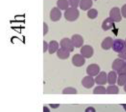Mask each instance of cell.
I'll return each instance as SVG.
<instances>
[{"label":"cell","mask_w":126,"mask_h":112,"mask_svg":"<svg viewBox=\"0 0 126 112\" xmlns=\"http://www.w3.org/2000/svg\"><path fill=\"white\" fill-rule=\"evenodd\" d=\"M79 15H80L79 10H78V8H75V7H70L64 12V18L68 21L72 22L76 21L79 18Z\"/></svg>","instance_id":"6da1fadb"},{"label":"cell","mask_w":126,"mask_h":112,"mask_svg":"<svg viewBox=\"0 0 126 112\" xmlns=\"http://www.w3.org/2000/svg\"><path fill=\"white\" fill-rule=\"evenodd\" d=\"M126 48V40H123L122 39H116L114 40L112 49L114 51L120 54L122 51H123Z\"/></svg>","instance_id":"7a4b0ae2"},{"label":"cell","mask_w":126,"mask_h":112,"mask_svg":"<svg viewBox=\"0 0 126 112\" xmlns=\"http://www.w3.org/2000/svg\"><path fill=\"white\" fill-rule=\"evenodd\" d=\"M122 13L121 10L119 7H113L109 12V17L114 21V22H120L122 21Z\"/></svg>","instance_id":"3957f363"},{"label":"cell","mask_w":126,"mask_h":112,"mask_svg":"<svg viewBox=\"0 0 126 112\" xmlns=\"http://www.w3.org/2000/svg\"><path fill=\"white\" fill-rule=\"evenodd\" d=\"M60 45H61V48L66 49L70 52H72L75 49V46L72 43V40H70L68 37L63 38L60 42Z\"/></svg>","instance_id":"277c9868"},{"label":"cell","mask_w":126,"mask_h":112,"mask_svg":"<svg viewBox=\"0 0 126 112\" xmlns=\"http://www.w3.org/2000/svg\"><path fill=\"white\" fill-rule=\"evenodd\" d=\"M72 62L75 67H82L86 62L85 57L81 54H75L72 58Z\"/></svg>","instance_id":"5b68a950"},{"label":"cell","mask_w":126,"mask_h":112,"mask_svg":"<svg viewBox=\"0 0 126 112\" xmlns=\"http://www.w3.org/2000/svg\"><path fill=\"white\" fill-rule=\"evenodd\" d=\"M80 54L87 59L91 58L93 54H94V49L91 45H83L80 48Z\"/></svg>","instance_id":"8992f818"},{"label":"cell","mask_w":126,"mask_h":112,"mask_svg":"<svg viewBox=\"0 0 126 112\" xmlns=\"http://www.w3.org/2000/svg\"><path fill=\"white\" fill-rule=\"evenodd\" d=\"M100 69L98 65L97 64H91L86 68V73L91 76H97L100 73Z\"/></svg>","instance_id":"52a82bcc"},{"label":"cell","mask_w":126,"mask_h":112,"mask_svg":"<svg viewBox=\"0 0 126 112\" xmlns=\"http://www.w3.org/2000/svg\"><path fill=\"white\" fill-rule=\"evenodd\" d=\"M94 79L95 83L97 85H105L106 83H108V74L104 71L100 72Z\"/></svg>","instance_id":"ba28073f"},{"label":"cell","mask_w":126,"mask_h":112,"mask_svg":"<svg viewBox=\"0 0 126 112\" xmlns=\"http://www.w3.org/2000/svg\"><path fill=\"white\" fill-rule=\"evenodd\" d=\"M94 83H95V79H94L92 76L89 75L87 76H85L81 81V84L83 87H84L86 89H91L92 87H93Z\"/></svg>","instance_id":"9c48e42d"},{"label":"cell","mask_w":126,"mask_h":112,"mask_svg":"<svg viewBox=\"0 0 126 112\" xmlns=\"http://www.w3.org/2000/svg\"><path fill=\"white\" fill-rule=\"evenodd\" d=\"M61 10L57 7H53L51 11H50V19L52 21L56 22L59 21L61 18Z\"/></svg>","instance_id":"30bf717a"},{"label":"cell","mask_w":126,"mask_h":112,"mask_svg":"<svg viewBox=\"0 0 126 112\" xmlns=\"http://www.w3.org/2000/svg\"><path fill=\"white\" fill-rule=\"evenodd\" d=\"M71 40H72V43L75 48H81L84 43V40H83V37L81 35L77 34L72 35Z\"/></svg>","instance_id":"8fae6325"},{"label":"cell","mask_w":126,"mask_h":112,"mask_svg":"<svg viewBox=\"0 0 126 112\" xmlns=\"http://www.w3.org/2000/svg\"><path fill=\"white\" fill-rule=\"evenodd\" d=\"M114 40L111 37H106L101 43V47L104 50H109L112 48Z\"/></svg>","instance_id":"7c38bea8"},{"label":"cell","mask_w":126,"mask_h":112,"mask_svg":"<svg viewBox=\"0 0 126 112\" xmlns=\"http://www.w3.org/2000/svg\"><path fill=\"white\" fill-rule=\"evenodd\" d=\"M92 5H93L92 0H80L79 7L82 10L86 11V10H90Z\"/></svg>","instance_id":"4fadbf2b"},{"label":"cell","mask_w":126,"mask_h":112,"mask_svg":"<svg viewBox=\"0 0 126 112\" xmlns=\"http://www.w3.org/2000/svg\"><path fill=\"white\" fill-rule=\"evenodd\" d=\"M114 21L110 17L106 18L102 23V29L104 31H108V30L112 29L114 26Z\"/></svg>","instance_id":"5bb4252c"},{"label":"cell","mask_w":126,"mask_h":112,"mask_svg":"<svg viewBox=\"0 0 126 112\" xmlns=\"http://www.w3.org/2000/svg\"><path fill=\"white\" fill-rule=\"evenodd\" d=\"M126 63V62L124 61V59H121V58H118V59H116L113 63H112V69L115 71H118Z\"/></svg>","instance_id":"9a60e30c"},{"label":"cell","mask_w":126,"mask_h":112,"mask_svg":"<svg viewBox=\"0 0 126 112\" xmlns=\"http://www.w3.org/2000/svg\"><path fill=\"white\" fill-rule=\"evenodd\" d=\"M70 56V51L63 48H61L57 51V56L61 59H66Z\"/></svg>","instance_id":"2e32d148"},{"label":"cell","mask_w":126,"mask_h":112,"mask_svg":"<svg viewBox=\"0 0 126 112\" xmlns=\"http://www.w3.org/2000/svg\"><path fill=\"white\" fill-rule=\"evenodd\" d=\"M117 82V73L115 70L110 71L108 74V83L109 85H114Z\"/></svg>","instance_id":"e0dca14e"},{"label":"cell","mask_w":126,"mask_h":112,"mask_svg":"<svg viewBox=\"0 0 126 112\" xmlns=\"http://www.w3.org/2000/svg\"><path fill=\"white\" fill-rule=\"evenodd\" d=\"M59 49V43L56 40H51L49 43V49L48 51L50 54H53L57 52Z\"/></svg>","instance_id":"ac0fdd59"},{"label":"cell","mask_w":126,"mask_h":112,"mask_svg":"<svg viewBox=\"0 0 126 112\" xmlns=\"http://www.w3.org/2000/svg\"><path fill=\"white\" fill-rule=\"evenodd\" d=\"M69 0H58L57 7L61 10H66L69 8Z\"/></svg>","instance_id":"d6986e66"},{"label":"cell","mask_w":126,"mask_h":112,"mask_svg":"<svg viewBox=\"0 0 126 112\" xmlns=\"http://www.w3.org/2000/svg\"><path fill=\"white\" fill-rule=\"evenodd\" d=\"M119 88L116 85H109L106 88V93L109 95H117L119 93Z\"/></svg>","instance_id":"ffe728a7"},{"label":"cell","mask_w":126,"mask_h":112,"mask_svg":"<svg viewBox=\"0 0 126 112\" xmlns=\"http://www.w3.org/2000/svg\"><path fill=\"white\" fill-rule=\"evenodd\" d=\"M93 94L94 95H104L106 93V88H105L103 85H98L93 90Z\"/></svg>","instance_id":"44dd1931"},{"label":"cell","mask_w":126,"mask_h":112,"mask_svg":"<svg viewBox=\"0 0 126 112\" xmlns=\"http://www.w3.org/2000/svg\"><path fill=\"white\" fill-rule=\"evenodd\" d=\"M98 15V12L96 9L92 8L87 12V17L90 19H95Z\"/></svg>","instance_id":"7402d4cb"},{"label":"cell","mask_w":126,"mask_h":112,"mask_svg":"<svg viewBox=\"0 0 126 112\" xmlns=\"http://www.w3.org/2000/svg\"><path fill=\"white\" fill-rule=\"evenodd\" d=\"M62 93L63 95H75L78 93V91L76 89H75L73 87H66V88L63 89Z\"/></svg>","instance_id":"603a6c76"},{"label":"cell","mask_w":126,"mask_h":112,"mask_svg":"<svg viewBox=\"0 0 126 112\" xmlns=\"http://www.w3.org/2000/svg\"><path fill=\"white\" fill-rule=\"evenodd\" d=\"M117 84L120 87L125 86L126 84V74H121L119 75L117 78Z\"/></svg>","instance_id":"cb8c5ba5"},{"label":"cell","mask_w":126,"mask_h":112,"mask_svg":"<svg viewBox=\"0 0 126 112\" xmlns=\"http://www.w3.org/2000/svg\"><path fill=\"white\" fill-rule=\"evenodd\" d=\"M80 0H69V6L75 8H78V7L80 5Z\"/></svg>","instance_id":"d4e9b609"},{"label":"cell","mask_w":126,"mask_h":112,"mask_svg":"<svg viewBox=\"0 0 126 112\" xmlns=\"http://www.w3.org/2000/svg\"><path fill=\"white\" fill-rule=\"evenodd\" d=\"M118 75H121V74H126V63L117 72Z\"/></svg>","instance_id":"484cf974"},{"label":"cell","mask_w":126,"mask_h":112,"mask_svg":"<svg viewBox=\"0 0 126 112\" xmlns=\"http://www.w3.org/2000/svg\"><path fill=\"white\" fill-rule=\"evenodd\" d=\"M43 25H44V29H43V30H44V35L45 36V35L48 33L49 28H48V25H47V23L44 22Z\"/></svg>","instance_id":"4316f807"},{"label":"cell","mask_w":126,"mask_h":112,"mask_svg":"<svg viewBox=\"0 0 126 112\" xmlns=\"http://www.w3.org/2000/svg\"><path fill=\"white\" fill-rule=\"evenodd\" d=\"M119 57L120 58H121V59H126V48L123 51H122L121 53H120L119 54Z\"/></svg>","instance_id":"83f0119b"},{"label":"cell","mask_w":126,"mask_h":112,"mask_svg":"<svg viewBox=\"0 0 126 112\" xmlns=\"http://www.w3.org/2000/svg\"><path fill=\"white\" fill-rule=\"evenodd\" d=\"M121 13H122L123 17H124L125 18H126V4L122 7V8H121Z\"/></svg>","instance_id":"f1b7e54d"},{"label":"cell","mask_w":126,"mask_h":112,"mask_svg":"<svg viewBox=\"0 0 126 112\" xmlns=\"http://www.w3.org/2000/svg\"><path fill=\"white\" fill-rule=\"evenodd\" d=\"M43 43H44V53H46L49 49V43H47V41H44Z\"/></svg>","instance_id":"f546056e"},{"label":"cell","mask_w":126,"mask_h":112,"mask_svg":"<svg viewBox=\"0 0 126 112\" xmlns=\"http://www.w3.org/2000/svg\"><path fill=\"white\" fill-rule=\"evenodd\" d=\"M85 112H96V111H95V109H94L93 107H88L86 109Z\"/></svg>","instance_id":"4dcf8cb0"},{"label":"cell","mask_w":126,"mask_h":112,"mask_svg":"<svg viewBox=\"0 0 126 112\" xmlns=\"http://www.w3.org/2000/svg\"><path fill=\"white\" fill-rule=\"evenodd\" d=\"M49 106H50L51 108L55 109H58V108L60 106V105H59V104H49Z\"/></svg>","instance_id":"1f68e13d"},{"label":"cell","mask_w":126,"mask_h":112,"mask_svg":"<svg viewBox=\"0 0 126 112\" xmlns=\"http://www.w3.org/2000/svg\"><path fill=\"white\" fill-rule=\"evenodd\" d=\"M43 110H44V112H50L49 111V109L47 107V106H44V108H43Z\"/></svg>","instance_id":"d6a6232c"},{"label":"cell","mask_w":126,"mask_h":112,"mask_svg":"<svg viewBox=\"0 0 126 112\" xmlns=\"http://www.w3.org/2000/svg\"><path fill=\"white\" fill-rule=\"evenodd\" d=\"M122 106H123V108H124L125 111H126V104H122Z\"/></svg>","instance_id":"836d02e7"},{"label":"cell","mask_w":126,"mask_h":112,"mask_svg":"<svg viewBox=\"0 0 126 112\" xmlns=\"http://www.w3.org/2000/svg\"><path fill=\"white\" fill-rule=\"evenodd\" d=\"M124 91L126 92V85L124 86Z\"/></svg>","instance_id":"e575fe53"},{"label":"cell","mask_w":126,"mask_h":112,"mask_svg":"<svg viewBox=\"0 0 126 112\" xmlns=\"http://www.w3.org/2000/svg\"><path fill=\"white\" fill-rule=\"evenodd\" d=\"M94 1H97V0H94Z\"/></svg>","instance_id":"d590c367"},{"label":"cell","mask_w":126,"mask_h":112,"mask_svg":"<svg viewBox=\"0 0 126 112\" xmlns=\"http://www.w3.org/2000/svg\"></svg>","instance_id":"8d00e7d4"}]
</instances>
